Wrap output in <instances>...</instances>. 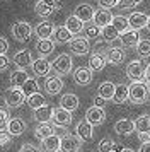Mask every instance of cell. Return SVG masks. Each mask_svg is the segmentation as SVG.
<instances>
[{
  "label": "cell",
  "mask_w": 150,
  "mask_h": 152,
  "mask_svg": "<svg viewBox=\"0 0 150 152\" xmlns=\"http://www.w3.org/2000/svg\"><path fill=\"white\" fill-rule=\"evenodd\" d=\"M24 101H27V96H26V92L22 91V87H10L4 103L7 106H10V108H19V106L24 104Z\"/></svg>",
  "instance_id": "cell-3"
},
{
  "label": "cell",
  "mask_w": 150,
  "mask_h": 152,
  "mask_svg": "<svg viewBox=\"0 0 150 152\" xmlns=\"http://www.w3.org/2000/svg\"><path fill=\"white\" fill-rule=\"evenodd\" d=\"M61 89H63V80H61L60 77H56V75L46 77V80H44V91L50 96H56Z\"/></svg>",
  "instance_id": "cell-14"
},
{
  "label": "cell",
  "mask_w": 150,
  "mask_h": 152,
  "mask_svg": "<svg viewBox=\"0 0 150 152\" xmlns=\"http://www.w3.org/2000/svg\"><path fill=\"white\" fill-rule=\"evenodd\" d=\"M142 0H119V5H121V9H131L135 7V5H138Z\"/></svg>",
  "instance_id": "cell-46"
},
{
  "label": "cell",
  "mask_w": 150,
  "mask_h": 152,
  "mask_svg": "<svg viewBox=\"0 0 150 152\" xmlns=\"http://www.w3.org/2000/svg\"><path fill=\"white\" fill-rule=\"evenodd\" d=\"M82 142L84 140L79 135H65V137H61L60 152H79Z\"/></svg>",
  "instance_id": "cell-6"
},
{
  "label": "cell",
  "mask_w": 150,
  "mask_h": 152,
  "mask_svg": "<svg viewBox=\"0 0 150 152\" xmlns=\"http://www.w3.org/2000/svg\"><path fill=\"white\" fill-rule=\"evenodd\" d=\"M22 91L26 92V96L29 97V96H33L34 92H39V86H38V80L36 79H27L26 80V84L22 86Z\"/></svg>",
  "instance_id": "cell-39"
},
{
  "label": "cell",
  "mask_w": 150,
  "mask_h": 152,
  "mask_svg": "<svg viewBox=\"0 0 150 152\" xmlns=\"http://www.w3.org/2000/svg\"><path fill=\"white\" fill-rule=\"evenodd\" d=\"M53 123L58 126H68L72 123V111L65 110V108H55L53 110Z\"/></svg>",
  "instance_id": "cell-7"
},
{
  "label": "cell",
  "mask_w": 150,
  "mask_h": 152,
  "mask_svg": "<svg viewBox=\"0 0 150 152\" xmlns=\"http://www.w3.org/2000/svg\"><path fill=\"white\" fill-rule=\"evenodd\" d=\"M145 80L150 84V65H147V70H145Z\"/></svg>",
  "instance_id": "cell-54"
},
{
  "label": "cell",
  "mask_w": 150,
  "mask_h": 152,
  "mask_svg": "<svg viewBox=\"0 0 150 152\" xmlns=\"http://www.w3.org/2000/svg\"><path fill=\"white\" fill-rule=\"evenodd\" d=\"M84 24L85 22L82 21L80 17H77L75 14L67 17V22H65V26L68 28V31H72V34H79L80 31H84Z\"/></svg>",
  "instance_id": "cell-28"
},
{
  "label": "cell",
  "mask_w": 150,
  "mask_h": 152,
  "mask_svg": "<svg viewBox=\"0 0 150 152\" xmlns=\"http://www.w3.org/2000/svg\"><path fill=\"white\" fill-rule=\"evenodd\" d=\"M119 39H121L123 46H128V48H131V46H136V45L140 43V34H138V31H136V29L130 28L128 31H125V33H121V34H119Z\"/></svg>",
  "instance_id": "cell-15"
},
{
  "label": "cell",
  "mask_w": 150,
  "mask_h": 152,
  "mask_svg": "<svg viewBox=\"0 0 150 152\" xmlns=\"http://www.w3.org/2000/svg\"><path fill=\"white\" fill-rule=\"evenodd\" d=\"M128 21H130V28L140 31V29L147 28V24H149V15L143 14V12H133V14L128 15Z\"/></svg>",
  "instance_id": "cell-13"
},
{
  "label": "cell",
  "mask_w": 150,
  "mask_h": 152,
  "mask_svg": "<svg viewBox=\"0 0 150 152\" xmlns=\"http://www.w3.org/2000/svg\"><path fill=\"white\" fill-rule=\"evenodd\" d=\"M126 99H130V86H125V84H118L114 91V97L113 101L116 104H123Z\"/></svg>",
  "instance_id": "cell-30"
},
{
  "label": "cell",
  "mask_w": 150,
  "mask_h": 152,
  "mask_svg": "<svg viewBox=\"0 0 150 152\" xmlns=\"http://www.w3.org/2000/svg\"><path fill=\"white\" fill-rule=\"evenodd\" d=\"M43 2H46L50 7H53L55 10H58V9H61V0H43Z\"/></svg>",
  "instance_id": "cell-49"
},
{
  "label": "cell",
  "mask_w": 150,
  "mask_h": 152,
  "mask_svg": "<svg viewBox=\"0 0 150 152\" xmlns=\"http://www.w3.org/2000/svg\"><path fill=\"white\" fill-rule=\"evenodd\" d=\"M106 58H108L109 63H113V65H119V63H123V60L126 58V53H125L121 48L113 46V48H109L108 51H106Z\"/></svg>",
  "instance_id": "cell-24"
},
{
  "label": "cell",
  "mask_w": 150,
  "mask_h": 152,
  "mask_svg": "<svg viewBox=\"0 0 150 152\" xmlns=\"http://www.w3.org/2000/svg\"><path fill=\"white\" fill-rule=\"evenodd\" d=\"M0 120H2V126H0V130L7 128L9 123H10V118H9V113H7L5 108H2V111H0Z\"/></svg>",
  "instance_id": "cell-44"
},
{
  "label": "cell",
  "mask_w": 150,
  "mask_h": 152,
  "mask_svg": "<svg viewBox=\"0 0 150 152\" xmlns=\"http://www.w3.org/2000/svg\"><path fill=\"white\" fill-rule=\"evenodd\" d=\"M113 26H114L119 33H125V31H128L130 28V21L128 17H125V15H114V19H113Z\"/></svg>",
  "instance_id": "cell-38"
},
{
  "label": "cell",
  "mask_w": 150,
  "mask_h": 152,
  "mask_svg": "<svg viewBox=\"0 0 150 152\" xmlns=\"http://www.w3.org/2000/svg\"><path fill=\"white\" fill-rule=\"evenodd\" d=\"M36 50H38V53H39L41 56L51 55L53 50H55V41L51 39V38H48V39H38V43H36Z\"/></svg>",
  "instance_id": "cell-26"
},
{
  "label": "cell",
  "mask_w": 150,
  "mask_h": 152,
  "mask_svg": "<svg viewBox=\"0 0 150 152\" xmlns=\"http://www.w3.org/2000/svg\"><path fill=\"white\" fill-rule=\"evenodd\" d=\"M97 2L102 9H113L116 5H119V0H97Z\"/></svg>",
  "instance_id": "cell-45"
},
{
  "label": "cell",
  "mask_w": 150,
  "mask_h": 152,
  "mask_svg": "<svg viewBox=\"0 0 150 152\" xmlns=\"http://www.w3.org/2000/svg\"><path fill=\"white\" fill-rule=\"evenodd\" d=\"M0 132H2V135H0V144H2V147H5V145L10 142V138H12L14 135L7 130V128H4V130H0Z\"/></svg>",
  "instance_id": "cell-43"
},
{
  "label": "cell",
  "mask_w": 150,
  "mask_h": 152,
  "mask_svg": "<svg viewBox=\"0 0 150 152\" xmlns=\"http://www.w3.org/2000/svg\"><path fill=\"white\" fill-rule=\"evenodd\" d=\"M31 67H33V72H34V74H36L38 77H46L48 74H50V70L53 69V65L48 62L44 56H41V58H36V60L33 62V65H31Z\"/></svg>",
  "instance_id": "cell-11"
},
{
  "label": "cell",
  "mask_w": 150,
  "mask_h": 152,
  "mask_svg": "<svg viewBox=\"0 0 150 152\" xmlns=\"http://www.w3.org/2000/svg\"><path fill=\"white\" fill-rule=\"evenodd\" d=\"M114 91H116V84L113 82H102L97 87V96L104 97V99H113L114 97Z\"/></svg>",
  "instance_id": "cell-32"
},
{
  "label": "cell",
  "mask_w": 150,
  "mask_h": 152,
  "mask_svg": "<svg viewBox=\"0 0 150 152\" xmlns=\"http://www.w3.org/2000/svg\"><path fill=\"white\" fill-rule=\"evenodd\" d=\"M138 152H150V140H147V142H143L142 147L138 149Z\"/></svg>",
  "instance_id": "cell-52"
},
{
  "label": "cell",
  "mask_w": 150,
  "mask_h": 152,
  "mask_svg": "<svg viewBox=\"0 0 150 152\" xmlns=\"http://www.w3.org/2000/svg\"><path fill=\"white\" fill-rule=\"evenodd\" d=\"M72 67H74V63H72V56L67 55V53H61L55 58L53 62V70L56 74H60V75H67L72 72Z\"/></svg>",
  "instance_id": "cell-4"
},
{
  "label": "cell",
  "mask_w": 150,
  "mask_h": 152,
  "mask_svg": "<svg viewBox=\"0 0 150 152\" xmlns=\"http://www.w3.org/2000/svg\"><path fill=\"white\" fill-rule=\"evenodd\" d=\"M111 152H116V151H111Z\"/></svg>",
  "instance_id": "cell-57"
},
{
  "label": "cell",
  "mask_w": 150,
  "mask_h": 152,
  "mask_svg": "<svg viewBox=\"0 0 150 152\" xmlns=\"http://www.w3.org/2000/svg\"><path fill=\"white\" fill-rule=\"evenodd\" d=\"M10 31H12V36L17 39V41L24 43L27 41L29 38H31V34H33V28H31V24L26 21H19V22H14L12 28H10Z\"/></svg>",
  "instance_id": "cell-2"
},
{
  "label": "cell",
  "mask_w": 150,
  "mask_h": 152,
  "mask_svg": "<svg viewBox=\"0 0 150 152\" xmlns=\"http://www.w3.org/2000/svg\"><path fill=\"white\" fill-rule=\"evenodd\" d=\"M119 34H121V33H119V31L113 26V22H111V24H108L106 28H102V38H104L106 41H114V39H118V38H119Z\"/></svg>",
  "instance_id": "cell-37"
},
{
  "label": "cell",
  "mask_w": 150,
  "mask_h": 152,
  "mask_svg": "<svg viewBox=\"0 0 150 152\" xmlns=\"http://www.w3.org/2000/svg\"><path fill=\"white\" fill-rule=\"evenodd\" d=\"M116 149V142L113 138H104L99 144V152H111Z\"/></svg>",
  "instance_id": "cell-41"
},
{
  "label": "cell",
  "mask_w": 150,
  "mask_h": 152,
  "mask_svg": "<svg viewBox=\"0 0 150 152\" xmlns=\"http://www.w3.org/2000/svg\"><path fill=\"white\" fill-rule=\"evenodd\" d=\"M14 65L17 69H27L29 65H33V56H31V51L27 50H20L14 55Z\"/></svg>",
  "instance_id": "cell-17"
},
{
  "label": "cell",
  "mask_w": 150,
  "mask_h": 152,
  "mask_svg": "<svg viewBox=\"0 0 150 152\" xmlns=\"http://www.w3.org/2000/svg\"><path fill=\"white\" fill-rule=\"evenodd\" d=\"M55 29L56 28L53 26V22L43 21L34 28V33H36V36H38V39H48V38H51V36L55 34Z\"/></svg>",
  "instance_id": "cell-12"
},
{
  "label": "cell",
  "mask_w": 150,
  "mask_h": 152,
  "mask_svg": "<svg viewBox=\"0 0 150 152\" xmlns=\"http://www.w3.org/2000/svg\"><path fill=\"white\" fill-rule=\"evenodd\" d=\"M44 104H46V99H44V96H43L41 92H34L33 96L27 97V106H29L31 110H38V108L44 106Z\"/></svg>",
  "instance_id": "cell-35"
},
{
  "label": "cell",
  "mask_w": 150,
  "mask_h": 152,
  "mask_svg": "<svg viewBox=\"0 0 150 152\" xmlns=\"http://www.w3.org/2000/svg\"><path fill=\"white\" fill-rule=\"evenodd\" d=\"M53 7H50L46 2H43V0H38L36 2V5H34V12L39 15V17H48V15L53 14Z\"/></svg>",
  "instance_id": "cell-36"
},
{
  "label": "cell",
  "mask_w": 150,
  "mask_h": 152,
  "mask_svg": "<svg viewBox=\"0 0 150 152\" xmlns=\"http://www.w3.org/2000/svg\"><path fill=\"white\" fill-rule=\"evenodd\" d=\"M34 120L38 121V123H46V121H51L53 120V108H50V106H41L38 110H34Z\"/></svg>",
  "instance_id": "cell-22"
},
{
  "label": "cell",
  "mask_w": 150,
  "mask_h": 152,
  "mask_svg": "<svg viewBox=\"0 0 150 152\" xmlns=\"http://www.w3.org/2000/svg\"><path fill=\"white\" fill-rule=\"evenodd\" d=\"M60 145H61V137L55 135V133L51 137H48L46 140H43V147H44L46 152H58L60 151Z\"/></svg>",
  "instance_id": "cell-33"
},
{
  "label": "cell",
  "mask_w": 150,
  "mask_h": 152,
  "mask_svg": "<svg viewBox=\"0 0 150 152\" xmlns=\"http://www.w3.org/2000/svg\"><path fill=\"white\" fill-rule=\"evenodd\" d=\"M75 15L77 17H80L84 22H89L94 19L95 15V10L92 5H89V4H80V5H77L75 7Z\"/></svg>",
  "instance_id": "cell-20"
},
{
  "label": "cell",
  "mask_w": 150,
  "mask_h": 152,
  "mask_svg": "<svg viewBox=\"0 0 150 152\" xmlns=\"http://www.w3.org/2000/svg\"><path fill=\"white\" fill-rule=\"evenodd\" d=\"M19 152H39V149H38V147H34L33 144H24L19 149Z\"/></svg>",
  "instance_id": "cell-47"
},
{
  "label": "cell",
  "mask_w": 150,
  "mask_h": 152,
  "mask_svg": "<svg viewBox=\"0 0 150 152\" xmlns=\"http://www.w3.org/2000/svg\"><path fill=\"white\" fill-rule=\"evenodd\" d=\"M145 70H147V65L142 60H131L126 67V75L131 80H142L145 79Z\"/></svg>",
  "instance_id": "cell-5"
},
{
  "label": "cell",
  "mask_w": 150,
  "mask_h": 152,
  "mask_svg": "<svg viewBox=\"0 0 150 152\" xmlns=\"http://www.w3.org/2000/svg\"><path fill=\"white\" fill-rule=\"evenodd\" d=\"M136 53L142 58H149L150 56V39H140V43L136 45Z\"/></svg>",
  "instance_id": "cell-40"
},
{
  "label": "cell",
  "mask_w": 150,
  "mask_h": 152,
  "mask_svg": "<svg viewBox=\"0 0 150 152\" xmlns=\"http://www.w3.org/2000/svg\"><path fill=\"white\" fill-rule=\"evenodd\" d=\"M138 137H140V140L147 142V140H150V133H138Z\"/></svg>",
  "instance_id": "cell-53"
},
{
  "label": "cell",
  "mask_w": 150,
  "mask_h": 152,
  "mask_svg": "<svg viewBox=\"0 0 150 152\" xmlns=\"http://www.w3.org/2000/svg\"><path fill=\"white\" fill-rule=\"evenodd\" d=\"M53 38L56 43H70L74 39V34H72V31H68L67 26H60V28L55 29Z\"/></svg>",
  "instance_id": "cell-29"
},
{
  "label": "cell",
  "mask_w": 150,
  "mask_h": 152,
  "mask_svg": "<svg viewBox=\"0 0 150 152\" xmlns=\"http://www.w3.org/2000/svg\"><path fill=\"white\" fill-rule=\"evenodd\" d=\"M136 130L135 126V121H131L128 118H123V120H118L114 125V132L118 135H130Z\"/></svg>",
  "instance_id": "cell-18"
},
{
  "label": "cell",
  "mask_w": 150,
  "mask_h": 152,
  "mask_svg": "<svg viewBox=\"0 0 150 152\" xmlns=\"http://www.w3.org/2000/svg\"><path fill=\"white\" fill-rule=\"evenodd\" d=\"M92 126H94V125L90 123V121L84 120V121H79V123H77L75 132H77V135H79L84 142H87V140H90L92 135H94V128H92Z\"/></svg>",
  "instance_id": "cell-16"
},
{
  "label": "cell",
  "mask_w": 150,
  "mask_h": 152,
  "mask_svg": "<svg viewBox=\"0 0 150 152\" xmlns=\"http://www.w3.org/2000/svg\"><path fill=\"white\" fill-rule=\"evenodd\" d=\"M99 34H102V28H99L97 24L89 26V28L85 29V36H87L89 39H95V38H99Z\"/></svg>",
  "instance_id": "cell-42"
},
{
  "label": "cell",
  "mask_w": 150,
  "mask_h": 152,
  "mask_svg": "<svg viewBox=\"0 0 150 152\" xmlns=\"http://www.w3.org/2000/svg\"><path fill=\"white\" fill-rule=\"evenodd\" d=\"M53 133H55L53 125H50V121H46V123H39L38 126H36V130H34V137L43 142V140H46L48 137H51Z\"/></svg>",
  "instance_id": "cell-23"
},
{
  "label": "cell",
  "mask_w": 150,
  "mask_h": 152,
  "mask_svg": "<svg viewBox=\"0 0 150 152\" xmlns=\"http://www.w3.org/2000/svg\"><path fill=\"white\" fill-rule=\"evenodd\" d=\"M147 28L150 29V15H149V24H147Z\"/></svg>",
  "instance_id": "cell-56"
},
{
  "label": "cell",
  "mask_w": 150,
  "mask_h": 152,
  "mask_svg": "<svg viewBox=\"0 0 150 152\" xmlns=\"http://www.w3.org/2000/svg\"><path fill=\"white\" fill-rule=\"evenodd\" d=\"M7 67H9V58H7V55H0V70L5 72Z\"/></svg>",
  "instance_id": "cell-48"
},
{
  "label": "cell",
  "mask_w": 150,
  "mask_h": 152,
  "mask_svg": "<svg viewBox=\"0 0 150 152\" xmlns=\"http://www.w3.org/2000/svg\"><path fill=\"white\" fill-rule=\"evenodd\" d=\"M92 72L94 70L90 69H85V67H79V69H75L74 72V80L77 86H87V84H90V80H92Z\"/></svg>",
  "instance_id": "cell-10"
},
{
  "label": "cell",
  "mask_w": 150,
  "mask_h": 152,
  "mask_svg": "<svg viewBox=\"0 0 150 152\" xmlns=\"http://www.w3.org/2000/svg\"><path fill=\"white\" fill-rule=\"evenodd\" d=\"M121 152H135V151H131V149H121Z\"/></svg>",
  "instance_id": "cell-55"
},
{
  "label": "cell",
  "mask_w": 150,
  "mask_h": 152,
  "mask_svg": "<svg viewBox=\"0 0 150 152\" xmlns=\"http://www.w3.org/2000/svg\"><path fill=\"white\" fill-rule=\"evenodd\" d=\"M27 79H29V75H27L26 69H17L12 75H10V86H12V87H22V86L26 84Z\"/></svg>",
  "instance_id": "cell-31"
},
{
  "label": "cell",
  "mask_w": 150,
  "mask_h": 152,
  "mask_svg": "<svg viewBox=\"0 0 150 152\" xmlns=\"http://www.w3.org/2000/svg\"><path fill=\"white\" fill-rule=\"evenodd\" d=\"M89 38H74L72 41H70V50H72V53L74 55H79V56H84L89 53V50H90V46H89Z\"/></svg>",
  "instance_id": "cell-8"
},
{
  "label": "cell",
  "mask_w": 150,
  "mask_h": 152,
  "mask_svg": "<svg viewBox=\"0 0 150 152\" xmlns=\"http://www.w3.org/2000/svg\"><path fill=\"white\" fill-rule=\"evenodd\" d=\"M114 19V15L109 12V9H99L95 10V15H94V24H97L99 28H106L108 24H111Z\"/></svg>",
  "instance_id": "cell-19"
},
{
  "label": "cell",
  "mask_w": 150,
  "mask_h": 152,
  "mask_svg": "<svg viewBox=\"0 0 150 152\" xmlns=\"http://www.w3.org/2000/svg\"><path fill=\"white\" fill-rule=\"evenodd\" d=\"M108 63V58H106V53H92L90 58H89V67L94 70V72H101Z\"/></svg>",
  "instance_id": "cell-21"
},
{
  "label": "cell",
  "mask_w": 150,
  "mask_h": 152,
  "mask_svg": "<svg viewBox=\"0 0 150 152\" xmlns=\"http://www.w3.org/2000/svg\"><path fill=\"white\" fill-rule=\"evenodd\" d=\"M135 126L138 133H150V115H142L135 120Z\"/></svg>",
  "instance_id": "cell-34"
},
{
  "label": "cell",
  "mask_w": 150,
  "mask_h": 152,
  "mask_svg": "<svg viewBox=\"0 0 150 152\" xmlns=\"http://www.w3.org/2000/svg\"><path fill=\"white\" fill-rule=\"evenodd\" d=\"M106 101H108V99H104V97L97 96V97L94 99V104H95V106H99V108H104V106H106Z\"/></svg>",
  "instance_id": "cell-50"
},
{
  "label": "cell",
  "mask_w": 150,
  "mask_h": 152,
  "mask_svg": "<svg viewBox=\"0 0 150 152\" xmlns=\"http://www.w3.org/2000/svg\"><path fill=\"white\" fill-rule=\"evenodd\" d=\"M60 106L61 108H65L68 111H75L79 108V97L72 94V92H68V94H63L60 97Z\"/></svg>",
  "instance_id": "cell-25"
},
{
  "label": "cell",
  "mask_w": 150,
  "mask_h": 152,
  "mask_svg": "<svg viewBox=\"0 0 150 152\" xmlns=\"http://www.w3.org/2000/svg\"><path fill=\"white\" fill-rule=\"evenodd\" d=\"M7 130L10 132L14 137L22 135V133L26 132V121H24L22 118H10V123L7 126Z\"/></svg>",
  "instance_id": "cell-27"
},
{
  "label": "cell",
  "mask_w": 150,
  "mask_h": 152,
  "mask_svg": "<svg viewBox=\"0 0 150 152\" xmlns=\"http://www.w3.org/2000/svg\"><path fill=\"white\" fill-rule=\"evenodd\" d=\"M2 48H0V53H2V55H5L7 53V50H9V41H7L5 38H2Z\"/></svg>",
  "instance_id": "cell-51"
},
{
  "label": "cell",
  "mask_w": 150,
  "mask_h": 152,
  "mask_svg": "<svg viewBox=\"0 0 150 152\" xmlns=\"http://www.w3.org/2000/svg\"><path fill=\"white\" fill-rule=\"evenodd\" d=\"M150 96L149 82L143 80H131L130 84V101L133 104H143Z\"/></svg>",
  "instance_id": "cell-1"
},
{
  "label": "cell",
  "mask_w": 150,
  "mask_h": 152,
  "mask_svg": "<svg viewBox=\"0 0 150 152\" xmlns=\"http://www.w3.org/2000/svg\"><path fill=\"white\" fill-rule=\"evenodd\" d=\"M85 120L90 121V123L94 125H101L104 120H106V113H104V108H99V106H90L85 113Z\"/></svg>",
  "instance_id": "cell-9"
}]
</instances>
